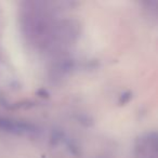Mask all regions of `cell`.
<instances>
[{"instance_id":"cell-1","label":"cell","mask_w":158,"mask_h":158,"mask_svg":"<svg viewBox=\"0 0 158 158\" xmlns=\"http://www.w3.org/2000/svg\"><path fill=\"white\" fill-rule=\"evenodd\" d=\"M135 158H157L156 132H151L140 138L135 146Z\"/></svg>"}]
</instances>
